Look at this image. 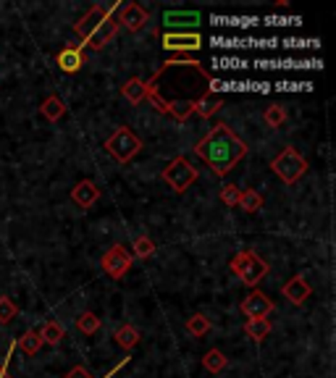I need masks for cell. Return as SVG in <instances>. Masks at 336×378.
<instances>
[{
    "label": "cell",
    "instance_id": "obj_1",
    "mask_svg": "<svg viewBox=\"0 0 336 378\" xmlns=\"http://www.w3.org/2000/svg\"><path fill=\"white\" fill-rule=\"evenodd\" d=\"M210 82L213 79L202 69L200 60L171 58L161 63L156 77L145 82V100H150L158 113L173 116L176 121H187L195 113V103L205 92H210Z\"/></svg>",
    "mask_w": 336,
    "mask_h": 378
},
{
    "label": "cell",
    "instance_id": "obj_2",
    "mask_svg": "<svg viewBox=\"0 0 336 378\" xmlns=\"http://www.w3.org/2000/svg\"><path fill=\"white\" fill-rule=\"evenodd\" d=\"M195 153L210 166V171L216 173L218 179H224L247 155V145H244V139L239 134H234L229 124H218L195 145Z\"/></svg>",
    "mask_w": 336,
    "mask_h": 378
},
{
    "label": "cell",
    "instance_id": "obj_3",
    "mask_svg": "<svg viewBox=\"0 0 336 378\" xmlns=\"http://www.w3.org/2000/svg\"><path fill=\"white\" fill-rule=\"evenodd\" d=\"M229 268H232V274L239 276L242 284H247V286H258L263 279L268 276V263L263 258H260L258 252H252V249H242V252H237L232 258V263H229Z\"/></svg>",
    "mask_w": 336,
    "mask_h": 378
},
{
    "label": "cell",
    "instance_id": "obj_4",
    "mask_svg": "<svg viewBox=\"0 0 336 378\" xmlns=\"http://www.w3.org/2000/svg\"><path fill=\"white\" fill-rule=\"evenodd\" d=\"M271 171L276 173L284 184H297V181L308 173V161H305L294 147H284V150L271 161Z\"/></svg>",
    "mask_w": 336,
    "mask_h": 378
},
{
    "label": "cell",
    "instance_id": "obj_5",
    "mask_svg": "<svg viewBox=\"0 0 336 378\" xmlns=\"http://www.w3.org/2000/svg\"><path fill=\"white\" fill-rule=\"evenodd\" d=\"M105 150L111 158H116L119 163H129L131 158H137L142 150V139L129 129V126H119L111 137L105 139Z\"/></svg>",
    "mask_w": 336,
    "mask_h": 378
},
{
    "label": "cell",
    "instance_id": "obj_6",
    "mask_svg": "<svg viewBox=\"0 0 336 378\" xmlns=\"http://www.w3.org/2000/svg\"><path fill=\"white\" fill-rule=\"evenodd\" d=\"M161 176H163V181L168 184V187L176 192V195H184L187 189L197 181V168L184 158V155H179V158H173L171 163L166 166L163 171H161Z\"/></svg>",
    "mask_w": 336,
    "mask_h": 378
},
{
    "label": "cell",
    "instance_id": "obj_7",
    "mask_svg": "<svg viewBox=\"0 0 336 378\" xmlns=\"http://www.w3.org/2000/svg\"><path fill=\"white\" fill-rule=\"evenodd\" d=\"M131 263L134 260H131L129 249L124 247V244H113L103 255V260H100V268H103V274L111 276L113 281H119V279H124L131 271Z\"/></svg>",
    "mask_w": 336,
    "mask_h": 378
},
{
    "label": "cell",
    "instance_id": "obj_8",
    "mask_svg": "<svg viewBox=\"0 0 336 378\" xmlns=\"http://www.w3.org/2000/svg\"><path fill=\"white\" fill-rule=\"evenodd\" d=\"M119 6H121V3H116V6H111V9H105V6H100V3H97V6H92V9L87 11L85 16L79 18L77 24H74V32H77V35L82 37V43H85L87 37L95 32L97 26L103 24L105 18L113 16V14L119 11Z\"/></svg>",
    "mask_w": 336,
    "mask_h": 378
},
{
    "label": "cell",
    "instance_id": "obj_9",
    "mask_svg": "<svg viewBox=\"0 0 336 378\" xmlns=\"http://www.w3.org/2000/svg\"><path fill=\"white\" fill-rule=\"evenodd\" d=\"M161 45L166 50L192 53L202 48V37H200V32H166V35H161Z\"/></svg>",
    "mask_w": 336,
    "mask_h": 378
},
{
    "label": "cell",
    "instance_id": "obj_10",
    "mask_svg": "<svg viewBox=\"0 0 336 378\" xmlns=\"http://www.w3.org/2000/svg\"><path fill=\"white\" fill-rule=\"evenodd\" d=\"M150 21V14H147L142 6L137 3H121L119 6V16H116V24L129 29V32H139L145 29V24Z\"/></svg>",
    "mask_w": 336,
    "mask_h": 378
},
{
    "label": "cell",
    "instance_id": "obj_11",
    "mask_svg": "<svg viewBox=\"0 0 336 378\" xmlns=\"http://www.w3.org/2000/svg\"><path fill=\"white\" fill-rule=\"evenodd\" d=\"M163 24L171 32H197L200 24H202V16L197 11H166Z\"/></svg>",
    "mask_w": 336,
    "mask_h": 378
},
{
    "label": "cell",
    "instance_id": "obj_12",
    "mask_svg": "<svg viewBox=\"0 0 336 378\" xmlns=\"http://www.w3.org/2000/svg\"><path fill=\"white\" fill-rule=\"evenodd\" d=\"M242 313L247 315V320L252 318H268L271 313H273V302L268 300V294L258 292V289H252L244 300H242Z\"/></svg>",
    "mask_w": 336,
    "mask_h": 378
},
{
    "label": "cell",
    "instance_id": "obj_13",
    "mask_svg": "<svg viewBox=\"0 0 336 378\" xmlns=\"http://www.w3.org/2000/svg\"><path fill=\"white\" fill-rule=\"evenodd\" d=\"M116 32H119V24H116V16H108L103 21V24L97 26L92 35L87 37L85 43H82V48H90V50H103L105 45L113 43L116 40Z\"/></svg>",
    "mask_w": 336,
    "mask_h": 378
},
{
    "label": "cell",
    "instance_id": "obj_14",
    "mask_svg": "<svg viewBox=\"0 0 336 378\" xmlns=\"http://www.w3.org/2000/svg\"><path fill=\"white\" fill-rule=\"evenodd\" d=\"M71 200H74V202H77L82 210H90V207H92L97 200H100V189H97L95 181L82 179L77 187L71 189Z\"/></svg>",
    "mask_w": 336,
    "mask_h": 378
},
{
    "label": "cell",
    "instance_id": "obj_15",
    "mask_svg": "<svg viewBox=\"0 0 336 378\" xmlns=\"http://www.w3.org/2000/svg\"><path fill=\"white\" fill-rule=\"evenodd\" d=\"M281 294H284V297L292 302V305H305L313 292H310V284H308V279H305V276H294V279H289V281L284 284Z\"/></svg>",
    "mask_w": 336,
    "mask_h": 378
},
{
    "label": "cell",
    "instance_id": "obj_16",
    "mask_svg": "<svg viewBox=\"0 0 336 378\" xmlns=\"http://www.w3.org/2000/svg\"><path fill=\"white\" fill-rule=\"evenodd\" d=\"M60 71H66V74H77L82 69V63H85V53H82V45L74 48V45H66L63 50L58 53V58H55Z\"/></svg>",
    "mask_w": 336,
    "mask_h": 378
},
{
    "label": "cell",
    "instance_id": "obj_17",
    "mask_svg": "<svg viewBox=\"0 0 336 378\" xmlns=\"http://www.w3.org/2000/svg\"><path fill=\"white\" fill-rule=\"evenodd\" d=\"M221 108H224V97H221L218 92H213V90H210V92H205L197 100V103H195V113H197V116H202V119H213V116H216Z\"/></svg>",
    "mask_w": 336,
    "mask_h": 378
},
{
    "label": "cell",
    "instance_id": "obj_18",
    "mask_svg": "<svg viewBox=\"0 0 336 378\" xmlns=\"http://www.w3.org/2000/svg\"><path fill=\"white\" fill-rule=\"evenodd\" d=\"M121 94L129 100L131 105H139L145 103V94H147V85L142 82L139 77H131L129 82H124L121 85Z\"/></svg>",
    "mask_w": 336,
    "mask_h": 378
},
{
    "label": "cell",
    "instance_id": "obj_19",
    "mask_svg": "<svg viewBox=\"0 0 336 378\" xmlns=\"http://www.w3.org/2000/svg\"><path fill=\"white\" fill-rule=\"evenodd\" d=\"M113 339H116V344H119V347H124V350L129 352V350H134V347H137L142 336H139V331H137L134 326H131V323H124V326L116 328Z\"/></svg>",
    "mask_w": 336,
    "mask_h": 378
},
{
    "label": "cell",
    "instance_id": "obj_20",
    "mask_svg": "<svg viewBox=\"0 0 336 378\" xmlns=\"http://www.w3.org/2000/svg\"><path fill=\"white\" fill-rule=\"evenodd\" d=\"M40 113L48 121H58L66 116V105H63V100H60L58 94H48L43 100V105H40Z\"/></svg>",
    "mask_w": 336,
    "mask_h": 378
},
{
    "label": "cell",
    "instance_id": "obj_21",
    "mask_svg": "<svg viewBox=\"0 0 336 378\" xmlns=\"http://www.w3.org/2000/svg\"><path fill=\"white\" fill-rule=\"evenodd\" d=\"M244 334L250 336L255 344H263L266 342V336L271 334V320L268 318H252L244 323Z\"/></svg>",
    "mask_w": 336,
    "mask_h": 378
},
{
    "label": "cell",
    "instance_id": "obj_22",
    "mask_svg": "<svg viewBox=\"0 0 336 378\" xmlns=\"http://www.w3.org/2000/svg\"><path fill=\"white\" fill-rule=\"evenodd\" d=\"M263 195L260 192H255V189H242V198H239V207L244 210V213H258V210H263Z\"/></svg>",
    "mask_w": 336,
    "mask_h": 378
},
{
    "label": "cell",
    "instance_id": "obj_23",
    "mask_svg": "<svg viewBox=\"0 0 336 378\" xmlns=\"http://www.w3.org/2000/svg\"><path fill=\"white\" fill-rule=\"evenodd\" d=\"M16 347L24 355H37L40 347H43V339H40V331H24V334L16 339Z\"/></svg>",
    "mask_w": 336,
    "mask_h": 378
},
{
    "label": "cell",
    "instance_id": "obj_24",
    "mask_svg": "<svg viewBox=\"0 0 336 378\" xmlns=\"http://www.w3.org/2000/svg\"><path fill=\"white\" fill-rule=\"evenodd\" d=\"M202 365H205L207 373H213V376H216V373H221V370L229 365V357H226L221 350H207L205 357H202Z\"/></svg>",
    "mask_w": 336,
    "mask_h": 378
},
{
    "label": "cell",
    "instance_id": "obj_25",
    "mask_svg": "<svg viewBox=\"0 0 336 378\" xmlns=\"http://www.w3.org/2000/svg\"><path fill=\"white\" fill-rule=\"evenodd\" d=\"M131 252H134L139 260L153 258V255H156V242L150 239L147 234H139L137 239H134V244H131Z\"/></svg>",
    "mask_w": 336,
    "mask_h": 378
},
{
    "label": "cell",
    "instance_id": "obj_26",
    "mask_svg": "<svg viewBox=\"0 0 336 378\" xmlns=\"http://www.w3.org/2000/svg\"><path fill=\"white\" fill-rule=\"evenodd\" d=\"M40 339H43V344H50V347L60 344V339H63V328H60L58 320H48V323L40 328Z\"/></svg>",
    "mask_w": 336,
    "mask_h": 378
},
{
    "label": "cell",
    "instance_id": "obj_27",
    "mask_svg": "<svg viewBox=\"0 0 336 378\" xmlns=\"http://www.w3.org/2000/svg\"><path fill=\"white\" fill-rule=\"evenodd\" d=\"M263 121H266L271 129H281L286 124V111L281 105H268L266 113H263Z\"/></svg>",
    "mask_w": 336,
    "mask_h": 378
},
{
    "label": "cell",
    "instance_id": "obj_28",
    "mask_svg": "<svg viewBox=\"0 0 336 378\" xmlns=\"http://www.w3.org/2000/svg\"><path fill=\"white\" fill-rule=\"evenodd\" d=\"M100 328V318H97L95 313H82L77 318V331L85 336H92Z\"/></svg>",
    "mask_w": 336,
    "mask_h": 378
},
{
    "label": "cell",
    "instance_id": "obj_29",
    "mask_svg": "<svg viewBox=\"0 0 336 378\" xmlns=\"http://www.w3.org/2000/svg\"><path fill=\"white\" fill-rule=\"evenodd\" d=\"M18 315V308H16V302L11 300V297H0V326H9L11 320L16 318Z\"/></svg>",
    "mask_w": 336,
    "mask_h": 378
},
{
    "label": "cell",
    "instance_id": "obj_30",
    "mask_svg": "<svg viewBox=\"0 0 336 378\" xmlns=\"http://www.w3.org/2000/svg\"><path fill=\"white\" fill-rule=\"evenodd\" d=\"M187 331H190L192 336H205L207 331H210V320H207L202 313H197V315H192V318L187 320Z\"/></svg>",
    "mask_w": 336,
    "mask_h": 378
},
{
    "label": "cell",
    "instance_id": "obj_31",
    "mask_svg": "<svg viewBox=\"0 0 336 378\" xmlns=\"http://www.w3.org/2000/svg\"><path fill=\"white\" fill-rule=\"evenodd\" d=\"M239 198H242V189L237 184H224L221 187V202L229 207H237L239 205Z\"/></svg>",
    "mask_w": 336,
    "mask_h": 378
},
{
    "label": "cell",
    "instance_id": "obj_32",
    "mask_svg": "<svg viewBox=\"0 0 336 378\" xmlns=\"http://www.w3.org/2000/svg\"><path fill=\"white\" fill-rule=\"evenodd\" d=\"M63 378H95V376H92V373L85 368V365H74V368H71Z\"/></svg>",
    "mask_w": 336,
    "mask_h": 378
},
{
    "label": "cell",
    "instance_id": "obj_33",
    "mask_svg": "<svg viewBox=\"0 0 336 378\" xmlns=\"http://www.w3.org/2000/svg\"><path fill=\"white\" fill-rule=\"evenodd\" d=\"M9 365H11V360H3V362H0V378H13V376L9 373Z\"/></svg>",
    "mask_w": 336,
    "mask_h": 378
}]
</instances>
